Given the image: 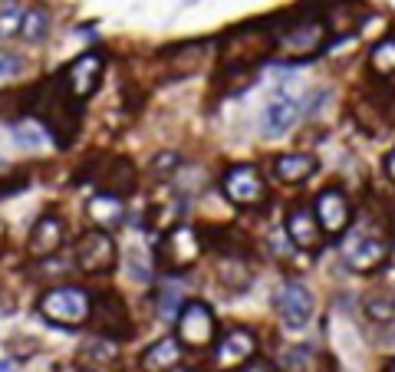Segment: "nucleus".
Segmentation results:
<instances>
[{"instance_id":"f257e3e1","label":"nucleus","mask_w":395,"mask_h":372,"mask_svg":"<svg viewBox=\"0 0 395 372\" xmlns=\"http://www.w3.org/2000/svg\"><path fill=\"white\" fill-rule=\"evenodd\" d=\"M277 46L274 24L257 20V24L234 26L227 43H224L221 70H257L260 63L270 56V50Z\"/></svg>"},{"instance_id":"f03ea898","label":"nucleus","mask_w":395,"mask_h":372,"mask_svg":"<svg viewBox=\"0 0 395 372\" xmlns=\"http://www.w3.org/2000/svg\"><path fill=\"white\" fill-rule=\"evenodd\" d=\"M36 306L53 326H83L93 313V296L83 286H50Z\"/></svg>"},{"instance_id":"7ed1b4c3","label":"nucleus","mask_w":395,"mask_h":372,"mask_svg":"<svg viewBox=\"0 0 395 372\" xmlns=\"http://www.w3.org/2000/svg\"><path fill=\"white\" fill-rule=\"evenodd\" d=\"M73 260L89 277H106L119 264V251H116V241L106 227H89L73 244Z\"/></svg>"},{"instance_id":"20e7f679","label":"nucleus","mask_w":395,"mask_h":372,"mask_svg":"<svg viewBox=\"0 0 395 372\" xmlns=\"http://www.w3.org/2000/svg\"><path fill=\"white\" fill-rule=\"evenodd\" d=\"M175 336L188 349H211L217 343V316L215 310L201 300H188L181 306L178 320H175Z\"/></svg>"},{"instance_id":"39448f33","label":"nucleus","mask_w":395,"mask_h":372,"mask_svg":"<svg viewBox=\"0 0 395 372\" xmlns=\"http://www.w3.org/2000/svg\"><path fill=\"white\" fill-rule=\"evenodd\" d=\"M280 30H284V33L277 36V46H280L287 56H297V60H307V56L319 53L323 50V40H327V24L319 17H303V20L284 17Z\"/></svg>"},{"instance_id":"423d86ee","label":"nucleus","mask_w":395,"mask_h":372,"mask_svg":"<svg viewBox=\"0 0 395 372\" xmlns=\"http://www.w3.org/2000/svg\"><path fill=\"white\" fill-rule=\"evenodd\" d=\"M221 188H224V198L231 201V205H237V208H257L260 201L267 198L264 178H260L257 165H250V162L231 165L221 175Z\"/></svg>"},{"instance_id":"0eeeda50","label":"nucleus","mask_w":395,"mask_h":372,"mask_svg":"<svg viewBox=\"0 0 395 372\" xmlns=\"http://www.w3.org/2000/svg\"><path fill=\"white\" fill-rule=\"evenodd\" d=\"M89 320H93L96 333H103V336H109V339H119V343L132 339V333H135L125 303H122L119 294H112V290L93 296V313H89Z\"/></svg>"},{"instance_id":"6e6552de","label":"nucleus","mask_w":395,"mask_h":372,"mask_svg":"<svg viewBox=\"0 0 395 372\" xmlns=\"http://www.w3.org/2000/svg\"><path fill=\"white\" fill-rule=\"evenodd\" d=\"M379 231H382V227H366V231H359V234H352L349 237L343 257L352 270L372 274V270H379L389 260V237L386 234H379Z\"/></svg>"},{"instance_id":"1a4fd4ad","label":"nucleus","mask_w":395,"mask_h":372,"mask_svg":"<svg viewBox=\"0 0 395 372\" xmlns=\"http://www.w3.org/2000/svg\"><path fill=\"white\" fill-rule=\"evenodd\" d=\"M201 251H205V241H201V234L188 224H175L172 231L162 237V247H158V254H162L165 264L172 270H188L191 264H198Z\"/></svg>"},{"instance_id":"9d476101","label":"nucleus","mask_w":395,"mask_h":372,"mask_svg":"<svg viewBox=\"0 0 395 372\" xmlns=\"http://www.w3.org/2000/svg\"><path fill=\"white\" fill-rule=\"evenodd\" d=\"M274 310L284 326L303 329L313 320V313H317V296L309 294L303 284H284L274 296Z\"/></svg>"},{"instance_id":"9b49d317","label":"nucleus","mask_w":395,"mask_h":372,"mask_svg":"<svg viewBox=\"0 0 395 372\" xmlns=\"http://www.w3.org/2000/svg\"><path fill=\"white\" fill-rule=\"evenodd\" d=\"M103 70H106V63H103V56H99L96 50L79 53L76 60H73L66 70H63L66 89L76 95L79 103H86L89 95L99 89V83H103Z\"/></svg>"},{"instance_id":"f8f14e48","label":"nucleus","mask_w":395,"mask_h":372,"mask_svg":"<svg viewBox=\"0 0 395 372\" xmlns=\"http://www.w3.org/2000/svg\"><path fill=\"white\" fill-rule=\"evenodd\" d=\"M287 237H290L293 247H300V251H317L319 244H323V224H319L317 211H313V205H293L290 211H287V224H284Z\"/></svg>"},{"instance_id":"ddd939ff","label":"nucleus","mask_w":395,"mask_h":372,"mask_svg":"<svg viewBox=\"0 0 395 372\" xmlns=\"http://www.w3.org/2000/svg\"><path fill=\"white\" fill-rule=\"evenodd\" d=\"M313 211H317L323 231L336 234V237H339L352 221V205H349L343 188H323L317 195V201H313Z\"/></svg>"},{"instance_id":"4468645a","label":"nucleus","mask_w":395,"mask_h":372,"mask_svg":"<svg viewBox=\"0 0 395 372\" xmlns=\"http://www.w3.org/2000/svg\"><path fill=\"white\" fill-rule=\"evenodd\" d=\"M96 178H99V191H109V195H119V198H129L138 188L135 165H132V158H122V155L106 158V165L96 172Z\"/></svg>"},{"instance_id":"2eb2a0df","label":"nucleus","mask_w":395,"mask_h":372,"mask_svg":"<svg viewBox=\"0 0 395 372\" xmlns=\"http://www.w3.org/2000/svg\"><path fill=\"white\" fill-rule=\"evenodd\" d=\"M63 241H66V221L60 215H43L34 224V231H30L26 251L34 254L36 260H50L63 247Z\"/></svg>"},{"instance_id":"dca6fc26","label":"nucleus","mask_w":395,"mask_h":372,"mask_svg":"<svg viewBox=\"0 0 395 372\" xmlns=\"http://www.w3.org/2000/svg\"><path fill=\"white\" fill-rule=\"evenodd\" d=\"M254 353H257V333H254V329H244V326L227 329L215 343V356L221 366H244Z\"/></svg>"},{"instance_id":"f3484780","label":"nucleus","mask_w":395,"mask_h":372,"mask_svg":"<svg viewBox=\"0 0 395 372\" xmlns=\"http://www.w3.org/2000/svg\"><path fill=\"white\" fill-rule=\"evenodd\" d=\"M76 363L79 369H109V366L119 363V339H109L103 333L86 336L76 353Z\"/></svg>"},{"instance_id":"a211bd4d","label":"nucleus","mask_w":395,"mask_h":372,"mask_svg":"<svg viewBox=\"0 0 395 372\" xmlns=\"http://www.w3.org/2000/svg\"><path fill=\"white\" fill-rule=\"evenodd\" d=\"M181 349H185V343H181L178 336L155 339L152 346L142 353V369H148V372H172V369H181Z\"/></svg>"},{"instance_id":"6ab92c4d","label":"nucleus","mask_w":395,"mask_h":372,"mask_svg":"<svg viewBox=\"0 0 395 372\" xmlns=\"http://www.w3.org/2000/svg\"><path fill=\"white\" fill-rule=\"evenodd\" d=\"M317 155L313 152H284L274 158V175L287 185H300L317 172Z\"/></svg>"},{"instance_id":"aec40b11","label":"nucleus","mask_w":395,"mask_h":372,"mask_svg":"<svg viewBox=\"0 0 395 372\" xmlns=\"http://www.w3.org/2000/svg\"><path fill=\"white\" fill-rule=\"evenodd\" d=\"M125 198L119 195H109V191H99L93 201H89V217H93L96 227H106V231H116V227L125 221Z\"/></svg>"},{"instance_id":"412c9836","label":"nucleus","mask_w":395,"mask_h":372,"mask_svg":"<svg viewBox=\"0 0 395 372\" xmlns=\"http://www.w3.org/2000/svg\"><path fill=\"white\" fill-rule=\"evenodd\" d=\"M297 115H300L297 103H293V99H287V95H277L274 103L264 109V119H260V125H264V135H267V139H277V135H284L293 122H297Z\"/></svg>"},{"instance_id":"4be33fe9","label":"nucleus","mask_w":395,"mask_h":372,"mask_svg":"<svg viewBox=\"0 0 395 372\" xmlns=\"http://www.w3.org/2000/svg\"><path fill=\"white\" fill-rule=\"evenodd\" d=\"M205 60H207V43H181L168 53L175 76H195V73H201Z\"/></svg>"},{"instance_id":"5701e85b","label":"nucleus","mask_w":395,"mask_h":372,"mask_svg":"<svg viewBox=\"0 0 395 372\" xmlns=\"http://www.w3.org/2000/svg\"><path fill=\"white\" fill-rule=\"evenodd\" d=\"M369 70L379 79L395 76V30H389L386 36H379L369 46Z\"/></svg>"},{"instance_id":"b1692460","label":"nucleus","mask_w":395,"mask_h":372,"mask_svg":"<svg viewBox=\"0 0 395 372\" xmlns=\"http://www.w3.org/2000/svg\"><path fill=\"white\" fill-rule=\"evenodd\" d=\"M122 270H125V277L135 280V284H152V260L138 251V247H129V251L122 254Z\"/></svg>"},{"instance_id":"393cba45","label":"nucleus","mask_w":395,"mask_h":372,"mask_svg":"<svg viewBox=\"0 0 395 372\" xmlns=\"http://www.w3.org/2000/svg\"><path fill=\"white\" fill-rule=\"evenodd\" d=\"M46 33H50V17H46V10H26L24 14V26H20V40H26V43H40V40H46Z\"/></svg>"},{"instance_id":"a878e982","label":"nucleus","mask_w":395,"mask_h":372,"mask_svg":"<svg viewBox=\"0 0 395 372\" xmlns=\"http://www.w3.org/2000/svg\"><path fill=\"white\" fill-rule=\"evenodd\" d=\"M362 313L372 323H392L395 320V300L389 294H369L362 300Z\"/></svg>"},{"instance_id":"bb28decb","label":"nucleus","mask_w":395,"mask_h":372,"mask_svg":"<svg viewBox=\"0 0 395 372\" xmlns=\"http://www.w3.org/2000/svg\"><path fill=\"white\" fill-rule=\"evenodd\" d=\"M178 168H181L178 152H158L152 158V165H148V178L152 182H172L175 175H178Z\"/></svg>"},{"instance_id":"cd10ccee","label":"nucleus","mask_w":395,"mask_h":372,"mask_svg":"<svg viewBox=\"0 0 395 372\" xmlns=\"http://www.w3.org/2000/svg\"><path fill=\"white\" fill-rule=\"evenodd\" d=\"M24 14L26 10H20L17 0H4V4H0V36H4V40H7V36H20Z\"/></svg>"},{"instance_id":"c85d7f7f","label":"nucleus","mask_w":395,"mask_h":372,"mask_svg":"<svg viewBox=\"0 0 395 372\" xmlns=\"http://www.w3.org/2000/svg\"><path fill=\"white\" fill-rule=\"evenodd\" d=\"M181 296H178V286H158V313H162L165 320H178V313H181Z\"/></svg>"},{"instance_id":"c756f323","label":"nucleus","mask_w":395,"mask_h":372,"mask_svg":"<svg viewBox=\"0 0 395 372\" xmlns=\"http://www.w3.org/2000/svg\"><path fill=\"white\" fill-rule=\"evenodd\" d=\"M24 73V60H20L17 53H7L0 50V86H7V83H14V79Z\"/></svg>"},{"instance_id":"7c9ffc66","label":"nucleus","mask_w":395,"mask_h":372,"mask_svg":"<svg viewBox=\"0 0 395 372\" xmlns=\"http://www.w3.org/2000/svg\"><path fill=\"white\" fill-rule=\"evenodd\" d=\"M309 356H313V349H309V346H293V349H287V353L280 356V369H307V366H309Z\"/></svg>"},{"instance_id":"2f4dec72","label":"nucleus","mask_w":395,"mask_h":372,"mask_svg":"<svg viewBox=\"0 0 395 372\" xmlns=\"http://www.w3.org/2000/svg\"><path fill=\"white\" fill-rule=\"evenodd\" d=\"M26 175H7V178H0V198H10V195H17V191L26 188Z\"/></svg>"},{"instance_id":"473e14b6","label":"nucleus","mask_w":395,"mask_h":372,"mask_svg":"<svg viewBox=\"0 0 395 372\" xmlns=\"http://www.w3.org/2000/svg\"><path fill=\"white\" fill-rule=\"evenodd\" d=\"M382 172H386V178L395 185V148H392V152H389L386 158H382Z\"/></svg>"},{"instance_id":"72a5a7b5","label":"nucleus","mask_w":395,"mask_h":372,"mask_svg":"<svg viewBox=\"0 0 395 372\" xmlns=\"http://www.w3.org/2000/svg\"><path fill=\"white\" fill-rule=\"evenodd\" d=\"M241 369H267V372H274V369H277V363H267V359H254V356H250L247 363L241 366Z\"/></svg>"},{"instance_id":"f704fd0d","label":"nucleus","mask_w":395,"mask_h":372,"mask_svg":"<svg viewBox=\"0 0 395 372\" xmlns=\"http://www.w3.org/2000/svg\"><path fill=\"white\" fill-rule=\"evenodd\" d=\"M14 366H17L14 359H0V369H14Z\"/></svg>"},{"instance_id":"c9c22d12","label":"nucleus","mask_w":395,"mask_h":372,"mask_svg":"<svg viewBox=\"0 0 395 372\" xmlns=\"http://www.w3.org/2000/svg\"><path fill=\"white\" fill-rule=\"evenodd\" d=\"M386 369H389V372H395V359H389V363H386Z\"/></svg>"}]
</instances>
